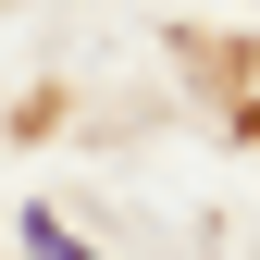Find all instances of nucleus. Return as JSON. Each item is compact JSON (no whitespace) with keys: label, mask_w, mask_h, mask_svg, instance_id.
Listing matches in <instances>:
<instances>
[{"label":"nucleus","mask_w":260,"mask_h":260,"mask_svg":"<svg viewBox=\"0 0 260 260\" xmlns=\"http://www.w3.org/2000/svg\"><path fill=\"white\" fill-rule=\"evenodd\" d=\"M25 248H38V260H87L75 236H62V223H25Z\"/></svg>","instance_id":"1"}]
</instances>
